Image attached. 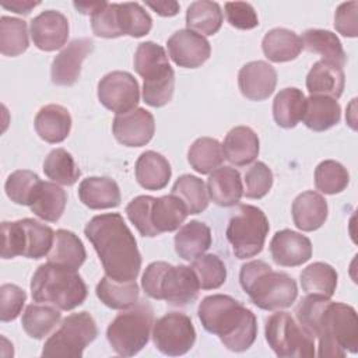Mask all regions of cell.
I'll list each match as a JSON object with an SVG mask.
<instances>
[{
  "label": "cell",
  "mask_w": 358,
  "mask_h": 358,
  "mask_svg": "<svg viewBox=\"0 0 358 358\" xmlns=\"http://www.w3.org/2000/svg\"><path fill=\"white\" fill-rule=\"evenodd\" d=\"M298 323L319 340V357L341 358L358 351V317L351 305L309 294L295 308Z\"/></svg>",
  "instance_id": "cell-1"
},
{
  "label": "cell",
  "mask_w": 358,
  "mask_h": 358,
  "mask_svg": "<svg viewBox=\"0 0 358 358\" xmlns=\"http://www.w3.org/2000/svg\"><path fill=\"white\" fill-rule=\"evenodd\" d=\"M84 234L109 278L119 282L136 281L141 268V255L134 235L119 213L95 215L87 222Z\"/></svg>",
  "instance_id": "cell-2"
},
{
  "label": "cell",
  "mask_w": 358,
  "mask_h": 358,
  "mask_svg": "<svg viewBox=\"0 0 358 358\" xmlns=\"http://www.w3.org/2000/svg\"><path fill=\"white\" fill-rule=\"evenodd\" d=\"M197 315L203 327L218 336L221 343L234 352L249 350L256 340L255 313L229 295L214 294L203 298Z\"/></svg>",
  "instance_id": "cell-3"
},
{
  "label": "cell",
  "mask_w": 358,
  "mask_h": 358,
  "mask_svg": "<svg viewBox=\"0 0 358 358\" xmlns=\"http://www.w3.org/2000/svg\"><path fill=\"white\" fill-rule=\"evenodd\" d=\"M239 282L250 301L264 310L289 308L298 296L295 280L284 271H274L263 260L245 263L239 271Z\"/></svg>",
  "instance_id": "cell-4"
},
{
  "label": "cell",
  "mask_w": 358,
  "mask_h": 358,
  "mask_svg": "<svg viewBox=\"0 0 358 358\" xmlns=\"http://www.w3.org/2000/svg\"><path fill=\"white\" fill-rule=\"evenodd\" d=\"M29 287L35 302L49 303L60 310L76 309L88 294L87 285L77 271L49 262L36 268Z\"/></svg>",
  "instance_id": "cell-5"
},
{
  "label": "cell",
  "mask_w": 358,
  "mask_h": 358,
  "mask_svg": "<svg viewBox=\"0 0 358 358\" xmlns=\"http://www.w3.org/2000/svg\"><path fill=\"white\" fill-rule=\"evenodd\" d=\"M141 287L152 299H164L175 306L196 301L199 280L190 266H172L166 262H152L141 277Z\"/></svg>",
  "instance_id": "cell-6"
},
{
  "label": "cell",
  "mask_w": 358,
  "mask_h": 358,
  "mask_svg": "<svg viewBox=\"0 0 358 358\" xmlns=\"http://www.w3.org/2000/svg\"><path fill=\"white\" fill-rule=\"evenodd\" d=\"M134 70L144 80L143 99L152 108L171 102L175 90V71L165 49L155 42H141L134 53Z\"/></svg>",
  "instance_id": "cell-7"
},
{
  "label": "cell",
  "mask_w": 358,
  "mask_h": 358,
  "mask_svg": "<svg viewBox=\"0 0 358 358\" xmlns=\"http://www.w3.org/2000/svg\"><path fill=\"white\" fill-rule=\"evenodd\" d=\"M154 324V312L150 303H136L119 313L106 329V338L112 350L123 357L138 354L148 343Z\"/></svg>",
  "instance_id": "cell-8"
},
{
  "label": "cell",
  "mask_w": 358,
  "mask_h": 358,
  "mask_svg": "<svg viewBox=\"0 0 358 358\" xmlns=\"http://www.w3.org/2000/svg\"><path fill=\"white\" fill-rule=\"evenodd\" d=\"M268 229V220L259 207L241 204L229 218L227 239L238 259H249L263 250Z\"/></svg>",
  "instance_id": "cell-9"
},
{
  "label": "cell",
  "mask_w": 358,
  "mask_h": 358,
  "mask_svg": "<svg viewBox=\"0 0 358 358\" xmlns=\"http://www.w3.org/2000/svg\"><path fill=\"white\" fill-rule=\"evenodd\" d=\"M264 336L268 347L280 358H312L315 338L288 312H275L266 319Z\"/></svg>",
  "instance_id": "cell-10"
},
{
  "label": "cell",
  "mask_w": 358,
  "mask_h": 358,
  "mask_svg": "<svg viewBox=\"0 0 358 358\" xmlns=\"http://www.w3.org/2000/svg\"><path fill=\"white\" fill-rule=\"evenodd\" d=\"M98 336V327L88 312L71 313L45 341L42 357L80 358L85 347Z\"/></svg>",
  "instance_id": "cell-11"
},
{
  "label": "cell",
  "mask_w": 358,
  "mask_h": 358,
  "mask_svg": "<svg viewBox=\"0 0 358 358\" xmlns=\"http://www.w3.org/2000/svg\"><path fill=\"white\" fill-rule=\"evenodd\" d=\"M152 341L155 348L168 357H179L192 350L196 341V330L192 319L182 312H169L152 324Z\"/></svg>",
  "instance_id": "cell-12"
},
{
  "label": "cell",
  "mask_w": 358,
  "mask_h": 358,
  "mask_svg": "<svg viewBox=\"0 0 358 358\" xmlns=\"http://www.w3.org/2000/svg\"><path fill=\"white\" fill-rule=\"evenodd\" d=\"M98 99L116 115L127 113L140 102L138 83L127 71H110L98 83Z\"/></svg>",
  "instance_id": "cell-13"
},
{
  "label": "cell",
  "mask_w": 358,
  "mask_h": 358,
  "mask_svg": "<svg viewBox=\"0 0 358 358\" xmlns=\"http://www.w3.org/2000/svg\"><path fill=\"white\" fill-rule=\"evenodd\" d=\"M112 133L126 147H143L154 137V116L144 108H136L127 113L116 115L112 123Z\"/></svg>",
  "instance_id": "cell-14"
},
{
  "label": "cell",
  "mask_w": 358,
  "mask_h": 358,
  "mask_svg": "<svg viewBox=\"0 0 358 358\" xmlns=\"http://www.w3.org/2000/svg\"><path fill=\"white\" fill-rule=\"evenodd\" d=\"M169 57L179 67L197 69L211 55L210 42L200 34L190 29H179L166 42Z\"/></svg>",
  "instance_id": "cell-15"
},
{
  "label": "cell",
  "mask_w": 358,
  "mask_h": 358,
  "mask_svg": "<svg viewBox=\"0 0 358 358\" xmlns=\"http://www.w3.org/2000/svg\"><path fill=\"white\" fill-rule=\"evenodd\" d=\"M92 50L94 42L90 38H77L66 45L52 62V83L62 87H70L76 84L81 74L83 62Z\"/></svg>",
  "instance_id": "cell-16"
},
{
  "label": "cell",
  "mask_w": 358,
  "mask_h": 358,
  "mask_svg": "<svg viewBox=\"0 0 358 358\" xmlns=\"http://www.w3.org/2000/svg\"><path fill=\"white\" fill-rule=\"evenodd\" d=\"M34 45L45 52H53L69 39V20L56 10H45L29 24Z\"/></svg>",
  "instance_id": "cell-17"
},
{
  "label": "cell",
  "mask_w": 358,
  "mask_h": 358,
  "mask_svg": "<svg viewBox=\"0 0 358 358\" xmlns=\"http://www.w3.org/2000/svg\"><path fill=\"white\" fill-rule=\"evenodd\" d=\"M270 255L278 266L296 267L312 257V242L299 232L281 229L271 238Z\"/></svg>",
  "instance_id": "cell-18"
},
{
  "label": "cell",
  "mask_w": 358,
  "mask_h": 358,
  "mask_svg": "<svg viewBox=\"0 0 358 358\" xmlns=\"http://www.w3.org/2000/svg\"><path fill=\"white\" fill-rule=\"evenodd\" d=\"M238 85L246 99L264 101L275 90L277 71L267 62H249L239 70Z\"/></svg>",
  "instance_id": "cell-19"
},
{
  "label": "cell",
  "mask_w": 358,
  "mask_h": 358,
  "mask_svg": "<svg viewBox=\"0 0 358 358\" xmlns=\"http://www.w3.org/2000/svg\"><path fill=\"white\" fill-rule=\"evenodd\" d=\"M36 134L46 143L57 144L64 141L71 130L70 112L57 103L42 106L34 120Z\"/></svg>",
  "instance_id": "cell-20"
},
{
  "label": "cell",
  "mask_w": 358,
  "mask_h": 358,
  "mask_svg": "<svg viewBox=\"0 0 358 358\" xmlns=\"http://www.w3.org/2000/svg\"><path fill=\"white\" fill-rule=\"evenodd\" d=\"M207 193L217 206L231 207L238 204L243 196L241 173L232 166L214 169L207 179Z\"/></svg>",
  "instance_id": "cell-21"
},
{
  "label": "cell",
  "mask_w": 358,
  "mask_h": 358,
  "mask_svg": "<svg viewBox=\"0 0 358 358\" xmlns=\"http://www.w3.org/2000/svg\"><path fill=\"white\" fill-rule=\"evenodd\" d=\"M291 213L294 224L298 229L305 232L316 231L327 218V201L317 192L306 190L295 197Z\"/></svg>",
  "instance_id": "cell-22"
},
{
  "label": "cell",
  "mask_w": 358,
  "mask_h": 358,
  "mask_svg": "<svg viewBox=\"0 0 358 358\" xmlns=\"http://www.w3.org/2000/svg\"><path fill=\"white\" fill-rule=\"evenodd\" d=\"M78 197L91 210L113 208L120 204V189L117 183L106 176H90L81 180Z\"/></svg>",
  "instance_id": "cell-23"
},
{
  "label": "cell",
  "mask_w": 358,
  "mask_h": 358,
  "mask_svg": "<svg viewBox=\"0 0 358 358\" xmlns=\"http://www.w3.org/2000/svg\"><path fill=\"white\" fill-rule=\"evenodd\" d=\"M345 85L343 67L326 60H317L306 76V90L310 95L340 98Z\"/></svg>",
  "instance_id": "cell-24"
},
{
  "label": "cell",
  "mask_w": 358,
  "mask_h": 358,
  "mask_svg": "<svg viewBox=\"0 0 358 358\" xmlns=\"http://www.w3.org/2000/svg\"><path fill=\"white\" fill-rule=\"evenodd\" d=\"M224 158L236 166L249 165L259 155V137L248 126H236L224 138Z\"/></svg>",
  "instance_id": "cell-25"
},
{
  "label": "cell",
  "mask_w": 358,
  "mask_h": 358,
  "mask_svg": "<svg viewBox=\"0 0 358 358\" xmlns=\"http://www.w3.org/2000/svg\"><path fill=\"white\" fill-rule=\"evenodd\" d=\"M211 242L213 238L210 227L197 220H192L182 225L173 239L175 250L179 257L189 262L204 255V252L211 246Z\"/></svg>",
  "instance_id": "cell-26"
},
{
  "label": "cell",
  "mask_w": 358,
  "mask_h": 358,
  "mask_svg": "<svg viewBox=\"0 0 358 358\" xmlns=\"http://www.w3.org/2000/svg\"><path fill=\"white\" fill-rule=\"evenodd\" d=\"M172 175L171 164L157 151H144L136 161V179L147 190L164 189Z\"/></svg>",
  "instance_id": "cell-27"
},
{
  "label": "cell",
  "mask_w": 358,
  "mask_h": 358,
  "mask_svg": "<svg viewBox=\"0 0 358 358\" xmlns=\"http://www.w3.org/2000/svg\"><path fill=\"white\" fill-rule=\"evenodd\" d=\"M87 252L81 239L71 231L57 229L53 246L48 255V262L69 270L77 271L85 262Z\"/></svg>",
  "instance_id": "cell-28"
},
{
  "label": "cell",
  "mask_w": 358,
  "mask_h": 358,
  "mask_svg": "<svg viewBox=\"0 0 358 358\" xmlns=\"http://www.w3.org/2000/svg\"><path fill=\"white\" fill-rule=\"evenodd\" d=\"M341 119V108L337 99L324 95H310L305 101L303 124L313 131H324L336 126Z\"/></svg>",
  "instance_id": "cell-29"
},
{
  "label": "cell",
  "mask_w": 358,
  "mask_h": 358,
  "mask_svg": "<svg viewBox=\"0 0 358 358\" xmlns=\"http://www.w3.org/2000/svg\"><path fill=\"white\" fill-rule=\"evenodd\" d=\"M262 49L270 62L284 63L296 59L303 49V43L301 36L294 31L287 28H274L264 35Z\"/></svg>",
  "instance_id": "cell-30"
},
{
  "label": "cell",
  "mask_w": 358,
  "mask_h": 358,
  "mask_svg": "<svg viewBox=\"0 0 358 358\" xmlns=\"http://www.w3.org/2000/svg\"><path fill=\"white\" fill-rule=\"evenodd\" d=\"M67 204L66 192L53 182H42L29 208L43 221L56 222L64 213Z\"/></svg>",
  "instance_id": "cell-31"
},
{
  "label": "cell",
  "mask_w": 358,
  "mask_h": 358,
  "mask_svg": "<svg viewBox=\"0 0 358 358\" xmlns=\"http://www.w3.org/2000/svg\"><path fill=\"white\" fill-rule=\"evenodd\" d=\"M302 43L303 48L309 52L320 55L326 62H330L333 64H337L343 67L347 62V55L344 52V48L337 38L336 34L327 29H319V28H310L306 29L302 35Z\"/></svg>",
  "instance_id": "cell-32"
},
{
  "label": "cell",
  "mask_w": 358,
  "mask_h": 358,
  "mask_svg": "<svg viewBox=\"0 0 358 358\" xmlns=\"http://www.w3.org/2000/svg\"><path fill=\"white\" fill-rule=\"evenodd\" d=\"M189 215L186 206L173 194L155 197L151 208V221L158 234L179 229Z\"/></svg>",
  "instance_id": "cell-33"
},
{
  "label": "cell",
  "mask_w": 358,
  "mask_h": 358,
  "mask_svg": "<svg viewBox=\"0 0 358 358\" xmlns=\"http://www.w3.org/2000/svg\"><path fill=\"white\" fill-rule=\"evenodd\" d=\"M95 292L103 305L119 310L133 308L140 298L138 285L136 281L119 282L109 278L108 275L101 278V281L96 284Z\"/></svg>",
  "instance_id": "cell-34"
},
{
  "label": "cell",
  "mask_w": 358,
  "mask_h": 358,
  "mask_svg": "<svg viewBox=\"0 0 358 358\" xmlns=\"http://www.w3.org/2000/svg\"><path fill=\"white\" fill-rule=\"evenodd\" d=\"M305 95L299 88L288 87L281 90L273 101L274 122L284 129L295 127L303 116Z\"/></svg>",
  "instance_id": "cell-35"
},
{
  "label": "cell",
  "mask_w": 358,
  "mask_h": 358,
  "mask_svg": "<svg viewBox=\"0 0 358 358\" xmlns=\"http://www.w3.org/2000/svg\"><path fill=\"white\" fill-rule=\"evenodd\" d=\"M222 11L218 3L208 0L193 1L186 11L187 29L200 35H214L222 25Z\"/></svg>",
  "instance_id": "cell-36"
},
{
  "label": "cell",
  "mask_w": 358,
  "mask_h": 358,
  "mask_svg": "<svg viewBox=\"0 0 358 358\" xmlns=\"http://www.w3.org/2000/svg\"><path fill=\"white\" fill-rule=\"evenodd\" d=\"M224 159L222 145L213 137H200L194 140L187 151L190 166L201 175L211 173L214 169L220 168Z\"/></svg>",
  "instance_id": "cell-37"
},
{
  "label": "cell",
  "mask_w": 358,
  "mask_h": 358,
  "mask_svg": "<svg viewBox=\"0 0 358 358\" xmlns=\"http://www.w3.org/2000/svg\"><path fill=\"white\" fill-rule=\"evenodd\" d=\"M62 315L55 306L31 303L27 306L21 317L24 331L35 340H41L48 336L52 329L60 322Z\"/></svg>",
  "instance_id": "cell-38"
},
{
  "label": "cell",
  "mask_w": 358,
  "mask_h": 358,
  "mask_svg": "<svg viewBox=\"0 0 358 358\" xmlns=\"http://www.w3.org/2000/svg\"><path fill=\"white\" fill-rule=\"evenodd\" d=\"M337 271L333 266L315 262L301 273V287L308 294H317L330 298L337 288Z\"/></svg>",
  "instance_id": "cell-39"
},
{
  "label": "cell",
  "mask_w": 358,
  "mask_h": 358,
  "mask_svg": "<svg viewBox=\"0 0 358 358\" xmlns=\"http://www.w3.org/2000/svg\"><path fill=\"white\" fill-rule=\"evenodd\" d=\"M171 194L176 196L189 214H200L208 206V193L204 182L194 175H182L172 186Z\"/></svg>",
  "instance_id": "cell-40"
},
{
  "label": "cell",
  "mask_w": 358,
  "mask_h": 358,
  "mask_svg": "<svg viewBox=\"0 0 358 358\" xmlns=\"http://www.w3.org/2000/svg\"><path fill=\"white\" fill-rule=\"evenodd\" d=\"M43 172L50 180L63 186L74 185L81 175L73 155L64 148H55L46 155Z\"/></svg>",
  "instance_id": "cell-41"
},
{
  "label": "cell",
  "mask_w": 358,
  "mask_h": 358,
  "mask_svg": "<svg viewBox=\"0 0 358 358\" xmlns=\"http://www.w3.org/2000/svg\"><path fill=\"white\" fill-rule=\"evenodd\" d=\"M29 46L27 22L21 18L3 15L0 18V52L4 56L15 57Z\"/></svg>",
  "instance_id": "cell-42"
},
{
  "label": "cell",
  "mask_w": 358,
  "mask_h": 358,
  "mask_svg": "<svg viewBox=\"0 0 358 358\" xmlns=\"http://www.w3.org/2000/svg\"><path fill=\"white\" fill-rule=\"evenodd\" d=\"M21 224L25 234L24 257L41 259L49 255L55 241V231L34 218H22Z\"/></svg>",
  "instance_id": "cell-43"
},
{
  "label": "cell",
  "mask_w": 358,
  "mask_h": 358,
  "mask_svg": "<svg viewBox=\"0 0 358 358\" xmlns=\"http://www.w3.org/2000/svg\"><path fill=\"white\" fill-rule=\"evenodd\" d=\"M42 180L39 176L28 169H18L8 175L4 190L7 197L20 206H31Z\"/></svg>",
  "instance_id": "cell-44"
},
{
  "label": "cell",
  "mask_w": 358,
  "mask_h": 358,
  "mask_svg": "<svg viewBox=\"0 0 358 358\" xmlns=\"http://www.w3.org/2000/svg\"><path fill=\"white\" fill-rule=\"evenodd\" d=\"M117 17L122 35L141 38L152 28V18L140 3H117Z\"/></svg>",
  "instance_id": "cell-45"
},
{
  "label": "cell",
  "mask_w": 358,
  "mask_h": 358,
  "mask_svg": "<svg viewBox=\"0 0 358 358\" xmlns=\"http://www.w3.org/2000/svg\"><path fill=\"white\" fill-rule=\"evenodd\" d=\"M348 183L350 173L347 168L334 159H324L315 169V186L324 194L341 193Z\"/></svg>",
  "instance_id": "cell-46"
},
{
  "label": "cell",
  "mask_w": 358,
  "mask_h": 358,
  "mask_svg": "<svg viewBox=\"0 0 358 358\" xmlns=\"http://www.w3.org/2000/svg\"><path fill=\"white\" fill-rule=\"evenodd\" d=\"M201 289H217L227 280V267L217 255H201L190 266Z\"/></svg>",
  "instance_id": "cell-47"
},
{
  "label": "cell",
  "mask_w": 358,
  "mask_h": 358,
  "mask_svg": "<svg viewBox=\"0 0 358 358\" xmlns=\"http://www.w3.org/2000/svg\"><path fill=\"white\" fill-rule=\"evenodd\" d=\"M152 196H137L126 206V214L130 222L143 236H157L159 235L151 221V208L154 203Z\"/></svg>",
  "instance_id": "cell-48"
},
{
  "label": "cell",
  "mask_w": 358,
  "mask_h": 358,
  "mask_svg": "<svg viewBox=\"0 0 358 358\" xmlns=\"http://www.w3.org/2000/svg\"><path fill=\"white\" fill-rule=\"evenodd\" d=\"M273 172L264 162H255L245 172V189L243 194L248 199L264 197L273 186Z\"/></svg>",
  "instance_id": "cell-49"
},
{
  "label": "cell",
  "mask_w": 358,
  "mask_h": 358,
  "mask_svg": "<svg viewBox=\"0 0 358 358\" xmlns=\"http://www.w3.org/2000/svg\"><path fill=\"white\" fill-rule=\"evenodd\" d=\"M25 250V234L18 221H3L1 222V257L13 259L15 256H24Z\"/></svg>",
  "instance_id": "cell-50"
},
{
  "label": "cell",
  "mask_w": 358,
  "mask_h": 358,
  "mask_svg": "<svg viewBox=\"0 0 358 358\" xmlns=\"http://www.w3.org/2000/svg\"><path fill=\"white\" fill-rule=\"evenodd\" d=\"M91 28L96 36L119 38L122 31L119 27L117 3H108L103 8L91 15Z\"/></svg>",
  "instance_id": "cell-51"
},
{
  "label": "cell",
  "mask_w": 358,
  "mask_h": 358,
  "mask_svg": "<svg viewBox=\"0 0 358 358\" xmlns=\"http://www.w3.org/2000/svg\"><path fill=\"white\" fill-rule=\"evenodd\" d=\"M27 301L25 291L15 284H3L0 287V320L11 322L18 317Z\"/></svg>",
  "instance_id": "cell-52"
},
{
  "label": "cell",
  "mask_w": 358,
  "mask_h": 358,
  "mask_svg": "<svg viewBox=\"0 0 358 358\" xmlns=\"http://www.w3.org/2000/svg\"><path fill=\"white\" fill-rule=\"evenodd\" d=\"M225 15L229 25L236 29H253L259 25L257 13L246 1L225 3Z\"/></svg>",
  "instance_id": "cell-53"
},
{
  "label": "cell",
  "mask_w": 358,
  "mask_h": 358,
  "mask_svg": "<svg viewBox=\"0 0 358 358\" xmlns=\"http://www.w3.org/2000/svg\"><path fill=\"white\" fill-rule=\"evenodd\" d=\"M357 1L341 3L334 14V28L338 34L347 38H355L358 35V22H357Z\"/></svg>",
  "instance_id": "cell-54"
},
{
  "label": "cell",
  "mask_w": 358,
  "mask_h": 358,
  "mask_svg": "<svg viewBox=\"0 0 358 358\" xmlns=\"http://www.w3.org/2000/svg\"><path fill=\"white\" fill-rule=\"evenodd\" d=\"M145 6L150 7L152 11H155L161 17H173L179 13V3L173 0H165V1H145Z\"/></svg>",
  "instance_id": "cell-55"
},
{
  "label": "cell",
  "mask_w": 358,
  "mask_h": 358,
  "mask_svg": "<svg viewBox=\"0 0 358 358\" xmlns=\"http://www.w3.org/2000/svg\"><path fill=\"white\" fill-rule=\"evenodd\" d=\"M41 1H32V0H11L8 3H1V7L3 8H7V10H11L17 14H22V15H27L31 13L32 8H35L36 6H39Z\"/></svg>",
  "instance_id": "cell-56"
},
{
  "label": "cell",
  "mask_w": 358,
  "mask_h": 358,
  "mask_svg": "<svg viewBox=\"0 0 358 358\" xmlns=\"http://www.w3.org/2000/svg\"><path fill=\"white\" fill-rule=\"evenodd\" d=\"M108 3L106 1H74L73 6L77 8L78 13L81 14H95L96 11H99L101 8H103Z\"/></svg>",
  "instance_id": "cell-57"
}]
</instances>
